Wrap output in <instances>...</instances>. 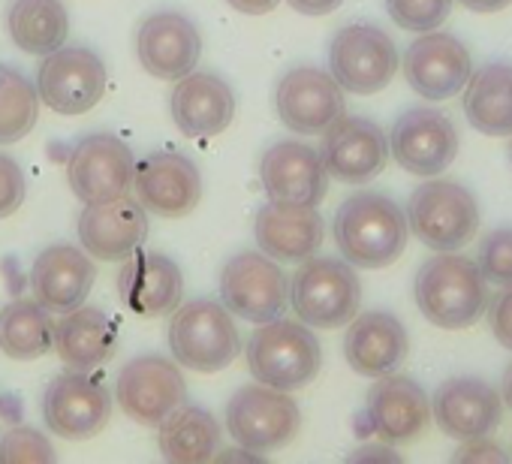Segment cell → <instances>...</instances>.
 Returning <instances> with one entry per match:
<instances>
[{
  "mask_svg": "<svg viewBox=\"0 0 512 464\" xmlns=\"http://www.w3.org/2000/svg\"><path fill=\"white\" fill-rule=\"evenodd\" d=\"M244 356L256 383L281 392L305 389L323 365V347L311 326L284 317L260 323V329L247 338Z\"/></svg>",
  "mask_w": 512,
  "mask_h": 464,
  "instance_id": "3957f363",
  "label": "cell"
},
{
  "mask_svg": "<svg viewBox=\"0 0 512 464\" xmlns=\"http://www.w3.org/2000/svg\"><path fill=\"white\" fill-rule=\"evenodd\" d=\"M55 347L52 311L37 299H16L0 311V353L16 362H34Z\"/></svg>",
  "mask_w": 512,
  "mask_h": 464,
  "instance_id": "1f68e13d",
  "label": "cell"
},
{
  "mask_svg": "<svg viewBox=\"0 0 512 464\" xmlns=\"http://www.w3.org/2000/svg\"><path fill=\"white\" fill-rule=\"evenodd\" d=\"M500 398H503V404L512 410V362L506 365V371H503V380H500Z\"/></svg>",
  "mask_w": 512,
  "mask_h": 464,
  "instance_id": "f6af8a7d",
  "label": "cell"
},
{
  "mask_svg": "<svg viewBox=\"0 0 512 464\" xmlns=\"http://www.w3.org/2000/svg\"><path fill=\"white\" fill-rule=\"evenodd\" d=\"M290 305L311 329H341L362 308V281L347 260L308 257L290 281Z\"/></svg>",
  "mask_w": 512,
  "mask_h": 464,
  "instance_id": "5b68a950",
  "label": "cell"
},
{
  "mask_svg": "<svg viewBox=\"0 0 512 464\" xmlns=\"http://www.w3.org/2000/svg\"><path fill=\"white\" fill-rule=\"evenodd\" d=\"M281 121L302 136H320L344 115V88L317 67L290 70L275 91Z\"/></svg>",
  "mask_w": 512,
  "mask_h": 464,
  "instance_id": "7402d4cb",
  "label": "cell"
},
{
  "mask_svg": "<svg viewBox=\"0 0 512 464\" xmlns=\"http://www.w3.org/2000/svg\"><path fill=\"white\" fill-rule=\"evenodd\" d=\"M37 94L58 115H85L106 94V64L91 49L61 46L43 55Z\"/></svg>",
  "mask_w": 512,
  "mask_h": 464,
  "instance_id": "30bf717a",
  "label": "cell"
},
{
  "mask_svg": "<svg viewBox=\"0 0 512 464\" xmlns=\"http://www.w3.org/2000/svg\"><path fill=\"white\" fill-rule=\"evenodd\" d=\"M136 55L148 76L172 82L196 70L202 58V34L187 16L160 10L139 25Z\"/></svg>",
  "mask_w": 512,
  "mask_h": 464,
  "instance_id": "44dd1931",
  "label": "cell"
},
{
  "mask_svg": "<svg viewBox=\"0 0 512 464\" xmlns=\"http://www.w3.org/2000/svg\"><path fill=\"white\" fill-rule=\"evenodd\" d=\"M253 236L260 251L278 263H302L314 257L323 245L326 223L317 205L275 202L269 199L256 211Z\"/></svg>",
  "mask_w": 512,
  "mask_h": 464,
  "instance_id": "cb8c5ba5",
  "label": "cell"
},
{
  "mask_svg": "<svg viewBox=\"0 0 512 464\" xmlns=\"http://www.w3.org/2000/svg\"><path fill=\"white\" fill-rule=\"evenodd\" d=\"M458 130L449 115L431 106H413L392 124L389 154L395 163L419 178L440 175L458 157Z\"/></svg>",
  "mask_w": 512,
  "mask_h": 464,
  "instance_id": "8fae6325",
  "label": "cell"
},
{
  "mask_svg": "<svg viewBox=\"0 0 512 464\" xmlns=\"http://www.w3.org/2000/svg\"><path fill=\"white\" fill-rule=\"evenodd\" d=\"M347 326L350 329L344 335V356L356 374L377 380L404 365L410 353V338L398 317L386 311H368L356 314Z\"/></svg>",
  "mask_w": 512,
  "mask_h": 464,
  "instance_id": "484cf974",
  "label": "cell"
},
{
  "mask_svg": "<svg viewBox=\"0 0 512 464\" xmlns=\"http://www.w3.org/2000/svg\"><path fill=\"white\" fill-rule=\"evenodd\" d=\"M431 419L452 440L488 437L503 419V398L479 377H449L434 389Z\"/></svg>",
  "mask_w": 512,
  "mask_h": 464,
  "instance_id": "ffe728a7",
  "label": "cell"
},
{
  "mask_svg": "<svg viewBox=\"0 0 512 464\" xmlns=\"http://www.w3.org/2000/svg\"><path fill=\"white\" fill-rule=\"evenodd\" d=\"M461 443L464 446L455 452V461H506V452L491 437H473Z\"/></svg>",
  "mask_w": 512,
  "mask_h": 464,
  "instance_id": "ab89813d",
  "label": "cell"
},
{
  "mask_svg": "<svg viewBox=\"0 0 512 464\" xmlns=\"http://www.w3.org/2000/svg\"><path fill=\"white\" fill-rule=\"evenodd\" d=\"M157 440L166 461H211L220 449V422L205 407L181 404L160 422Z\"/></svg>",
  "mask_w": 512,
  "mask_h": 464,
  "instance_id": "4dcf8cb0",
  "label": "cell"
},
{
  "mask_svg": "<svg viewBox=\"0 0 512 464\" xmlns=\"http://www.w3.org/2000/svg\"><path fill=\"white\" fill-rule=\"evenodd\" d=\"M133 193L148 214L184 217L202 199V175L175 151H154L133 169Z\"/></svg>",
  "mask_w": 512,
  "mask_h": 464,
  "instance_id": "e0dca14e",
  "label": "cell"
},
{
  "mask_svg": "<svg viewBox=\"0 0 512 464\" xmlns=\"http://www.w3.org/2000/svg\"><path fill=\"white\" fill-rule=\"evenodd\" d=\"M121 410L139 425H160L175 407L187 401V383L163 356H136L130 359L115 386Z\"/></svg>",
  "mask_w": 512,
  "mask_h": 464,
  "instance_id": "2e32d148",
  "label": "cell"
},
{
  "mask_svg": "<svg viewBox=\"0 0 512 464\" xmlns=\"http://www.w3.org/2000/svg\"><path fill=\"white\" fill-rule=\"evenodd\" d=\"M476 266L485 281H491L497 287L512 284V226L488 232V236L479 242Z\"/></svg>",
  "mask_w": 512,
  "mask_h": 464,
  "instance_id": "d590c367",
  "label": "cell"
},
{
  "mask_svg": "<svg viewBox=\"0 0 512 464\" xmlns=\"http://www.w3.org/2000/svg\"><path fill=\"white\" fill-rule=\"evenodd\" d=\"M353 458L359 461V458H380V461H398V452L389 446V443H383V446H365V449H356L353 452Z\"/></svg>",
  "mask_w": 512,
  "mask_h": 464,
  "instance_id": "ee69618b",
  "label": "cell"
},
{
  "mask_svg": "<svg viewBox=\"0 0 512 464\" xmlns=\"http://www.w3.org/2000/svg\"><path fill=\"white\" fill-rule=\"evenodd\" d=\"M118 329L100 308H73L55 326V350L70 371H94L112 359Z\"/></svg>",
  "mask_w": 512,
  "mask_h": 464,
  "instance_id": "f1b7e54d",
  "label": "cell"
},
{
  "mask_svg": "<svg viewBox=\"0 0 512 464\" xmlns=\"http://www.w3.org/2000/svg\"><path fill=\"white\" fill-rule=\"evenodd\" d=\"M260 181L266 196L275 202L320 205L329 187V172L317 148L284 139L266 148L260 160Z\"/></svg>",
  "mask_w": 512,
  "mask_h": 464,
  "instance_id": "603a6c76",
  "label": "cell"
},
{
  "mask_svg": "<svg viewBox=\"0 0 512 464\" xmlns=\"http://www.w3.org/2000/svg\"><path fill=\"white\" fill-rule=\"evenodd\" d=\"M13 43L28 55H49L64 46L70 16L61 0H16L7 16Z\"/></svg>",
  "mask_w": 512,
  "mask_h": 464,
  "instance_id": "d6a6232c",
  "label": "cell"
},
{
  "mask_svg": "<svg viewBox=\"0 0 512 464\" xmlns=\"http://www.w3.org/2000/svg\"><path fill=\"white\" fill-rule=\"evenodd\" d=\"M416 308L437 329H467L473 326L488 302V281L479 266L455 251L425 260L413 281Z\"/></svg>",
  "mask_w": 512,
  "mask_h": 464,
  "instance_id": "7a4b0ae2",
  "label": "cell"
},
{
  "mask_svg": "<svg viewBox=\"0 0 512 464\" xmlns=\"http://www.w3.org/2000/svg\"><path fill=\"white\" fill-rule=\"evenodd\" d=\"M25 196H28V181L22 166L10 154L0 151V217L16 214Z\"/></svg>",
  "mask_w": 512,
  "mask_h": 464,
  "instance_id": "74e56055",
  "label": "cell"
},
{
  "mask_svg": "<svg viewBox=\"0 0 512 464\" xmlns=\"http://www.w3.org/2000/svg\"><path fill=\"white\" fill-rule=\"evenodd\" d=\"M398 64L401 58H398L395 40L377 25H368V22L347 25L332 37L329 70H332V79L350 94L368 97V94L383 91L395 79Z\"/></svg>",
  "mask_w": 512,
  "mask_h": 464,
  "instance_id": "9c48e42d",
  "label": "cell"
},
{
  "mask_svg": "<svg viewBox=\"0 0 512 464\" xmlns=\"http://www.w3.org/2000/svg\"><path fill=\"white\" fill-rule=\"evenodd\" d=\"M43 416L52 434L64 440H88L100 434L112 416L109 389L91 371L58 374L43 395Z\"/></svg>",
  "mask_w": 512,
  "mask_h": 464,
  "instance_id": "4fadbf2b",
  "label": "cell"
},
{
  "mask_svg": "<svg viewBox=\"0 0 512 464\" xmlns=\"http://www.w3.org/2000/svg\"><path fill=\"white\" fill-rule=\"evenodd\" d=\"M94 281V260L76 245H49L31 269V293L52 314L79 308L88 299Z\"/></svg>",
  "mask_w": 512,
  "mask_h": 464,
  "instance_id": "d4e9b609",
  "label": "cell"
},
{
  "mask_svg": "<svg viewBox=\"0 0 512 464\" xmlns=\"http://www.w3.org/2000/svg\"><path fill=\"white\" fill-rule=\"evenodd\" d=\"M320 157L326 172L335 181L344 184H365L377 178L389 163V136L380 130V124L359 118V115H341L323 130Z\"/></svg>",
  "mask_w": 512,
  "mask_h": 464,
  "instance_id": "9a60e30c",
  "label": "cell"
},
{
  "mask_svg": "<svg viewBox=\"0 0 512 464\" xmlns=\"http://www.w3.org/2000/svg\"><path fill=\"white\" fill-rule=\"evenodd\" d=\"M386 13L404 31L428 34L449 19L452 0H386Z\"/></svg>",
  "mask_w": 512,
  "mask_h": 464,
  "instance_id": "e575fe53",
  "label": "cell"
},
{
  "mask_svg": "<svg viewBox=\"0 0 512 464\" xmlns=\"http://www.w3.org/2000/svg\"><path fill=\"white\" fill-rule=\"evenodd\" d=\"M169 347L178 365L196 374H214L238 359L241 335L223 302L193 299L172 311Z\"/></svg>",
  "mask_w": 512,
  "mask_h": 464,
  "instance_id": "277c9868",
  "label": "cell"
},
{
  "mask_svg": "<svg viewBox=\"0 0 512 464\" xmlns=\"http://www.w3.org/2000/svg\"><path fill=\"white\" fill-rule=\"evenodd\" d=\"M485 320L500 347L512 350V284H503L485 302Z\"/></svg>",
  "mask_w": 512,
  "mask_h": 464,
  "instance_id": "f35d334b",
  "label": "cell"
},
{
  "mask_svg": "<svg viewBox=\"0 0 512 464\" xmlns=\"http://www.w3.org/2000/svg\"><path fill=\"white\" fill-rule=\"evenodd\" d=\"M335 245L353 269L392 266L410 239L407 214L401 205L377 190H359L347 196L332 220Z\"/></svg>",
  "mask_w": 512,
  "mask_h": 464,
  "instance_id": "6da1fadb",
  "label": "cell"
},
{
  "mask_svg": "<svg viewBox=\"0 0 512 464\" xmlns=\"http://www.w3.org/2000/svg\"><path fill=\"white\" fill-rule=\"evenodd\" d=\"M407 226L413 236L437 251H461L473 242L479 229V205L476 196L458 181H425L407 199Z\"/></svg>",
  "mask_w": 512,
  "mask_h": 464,
  "instance_id": "8992f818",
  "label": "cell"
},
{
  "mask_svg": "<svg viewBox=\"0 0 512 464\" xmlns=\"http://www.w3.org/2000/svg\"><path fill=\"white\" fill-rule=\"evenodd\" d=\"M401 70L407 85L431 103H443L467 85L473 73V61L467 46L446 34V31H428L416 43L407 46L401 58Z\"/></svg>",
  "mask_w": 512,
  "mask_h": 464,
  "instance_id": "7c38bea8",
  "label": "cell"
},
{
  "mask_svg": "<svg viewBox=\"0 0 512 464\" xmlns=\"http://www.w3.org/2000/svg\"><path fill=\"white\" fill-rule=\"evenodd\" d=\"M287 4L302 16H329L344 4V0H287Z\"/></svg>",
  "mask_w": 512,
  "mask_h": 464,
  "instance_id": "60d3db41",
  "label": "cell"
},
{
  "mask_svg": "<svg viewBox=\"0 0 512 464\" xmlns=\"http://www.w3.org/2000/svg\"><path fill=\"white\" fill-rule=\"evenodd\" d=\"M169 112L175 127L184 136H214L223 133L232 124L235 115V94L226 79L217 73H196L190 70L187 76L178 79L172 97H169Z\"/></svg>",
  "mask_w": 512,
  "mask_h": 464,
  "instance_id": "4316f807",
  "label": "cell"
},
{
  "mask_svg": "<svg viewBox=\"0 0 512 464\" xmlns=\"http://www.w3.org/2000/svg\"><path fill=\"white\" fill-rule=\"evenodd\" d=\"M509 160H512V142H509Z\"/></svg>",
  "mask_w": 512,
  "mask_h": 464,
  "instance_id": "7dc6e473",
  "label": "cell"
},
{
  "mask_svg": "<svg viewBox=\"0 0 512 464\" xmlns=\"http://www.w3.org/2000/svg\"><path fill=\"white\" fill-rule=\"evenodd\" d=\"M52 458L55 449L37 428L19 425L0 437V461H52Z\"/></svg>",
  "mask_w": 512,
  "mask_h": 464,
  "instance_id": "8d00e7d4",
  "label": "cell"
},
{
  "mask_svg": "<svg viewBox=\"0 0 512 464\" xmlns=\"http://www.w3.org/2000/svg\"><path fill=\"white\" fill-rule=\"evenodd\" d=\"M226 4L244 16H266L281 4V0H226Z\"/></svg>",
  "mask_w": 512,
  "mask_h": 464,
  "instance_id": "b9f144b4",
  "label": "cell"
},
{
  "mask_svg": "<svg viewBox=\"0 0 512 464\" xmlns=\"http://www.w3.org/2000/svg\"><path fill=\"white\" fill-rule=\"evenodd\" d=\"M0 416H4V398H0Z\"/></svg>",
  "mask_w": 512,
  "mask_h": 464,
  "instance_id": "bcb514c9",
  "label": "cell"
},
{
  "mask_svg": "<svg viewBox=\"0 0 512 464\" xmlns=\"http://www.w3.org/2000/svg\"><path fill=\"white\" fill-rule=\"evenodd\" d=\"M148 239V211L133 196H115L85 205L79 217V242L88 257L103 263L127 260Z\"/></svg>",
  "mask_w": 512,
  "mask_h": 464,
  "instance_id": "d6986e66",
  "label": "cell"
},
{
  "mask_svg": "<svg viewBox=\"0 0 512 464\" xmlns=\"http://www.w3.org/2000/svg\"><path fill=\"white\" fill-rule=\"evenodd\" d=\"M133 169V151L112 133H91L79 139L67 160L70 187L85 205L130 193Z\"/></svg>",
  "mask_w": 512,
  "mask_h": 464,
  "instance_id": "5bb4252c",
  "label": "cell"
},
{
  "mask_svg": "<svg viewBox=\"0 0 512 464\" xmlns=\"http://www.w3.org/2000/svg\"><path fill=\"white\" fill-rule=\"evenodd\" d=\"M121 299L139 317H169L181 305V269L163 257L136 248L121 272Z\"/></svg>",
  "mask_w": 512,
  "mask_h": 464,
  "instance_id": "83f0119b",
  "label": "cell"
},
{
  "mask_svg": "<svg viewBox=\"0 0 512 464\" xmlns=\"http://www.w3.org/2000/svg\"><path fill=\"white\" fill-rule=\"evenodd\" d=\"M40 115L37 85L16 67L0 64V145L25 139Z\"/></svg>",
  "mask_w": 512,
  "mask_h": 464,
  "instance_id": "836d02e7",
  "label": "cell"
},
{
  "mask_svg": "<svg viewBox=\"0 0 512 464\" xmlns=\"http://www.w3.org/2000/svg\"><path fill=\"white\" fill-rule=\"evenodd\" d=\"M368 428L389 446L413 443L431 422V401L425 389L404 374H383L365 398Z\"/></svg>",
  "mask_w": 512,
  "mask_h": 464,
  "instance_id": "ac0fdd59",
  "label": "cell"
},
{
  "mask_svg": "<svg viewBox=\"0 0 512 464\" xmlns=\"http://www.w3.org/2000/svg\"><path fill=\"white\" fill-rule=\"evenodd\" d=\"M302 428V410L290 392L272 386H241L226 404V431L229 437L256 452L266 455L287 443Z\"/></svg>",
  "mask_w": 512,
  "mask_h": 464,
  "instance_id": "52a82bcc",
  "label": "cell"
},
{
  "mask_svg": "<svg viewBox=\"0 0 512 464\" xmlns=\"http://www.w3.org/2000/svg\"><path fill=\"white\" fill-rule=\"evenodd\" d=\"M220 302L232 317L269 323L290 305V278L263 251H241L220 269Z\"/></svg>",
  "mask_w": 512,
  "mask_h": 464,
  "instance_id": "ba28073f",
  "label": "cell"
},
{
  "mask_svg": "<svg viewBox=\"0 0 512 464\" xmlns=\"http://www.w3.org/2000/svg\"><path fill=\"white\" fill-rule=\"evenodd\" d=\"M458 4L467 7L470 13H500L512 4V0H458Z\"/></svg>",
  "mask_w": 512,
  "mask_h": 464,
  "instance_id": "7bdbcfd3",
  "label": "cell"
},
{
  "mask_svg": "<svg viewBox=\"0 0 512 464\" xmlns=\"http://www.w3.org/2000/svg\"><path fill=\"white\" fill-rule=\"evenodd\" d=\"M464 91V115L482 136H512V67L485 64L470 73Z\"/></svg>",
  "mask_w": 512,
  "mask_h": 464,
  "instance_id": "f546056e",
  "label": "cell"
}]
</instances>
